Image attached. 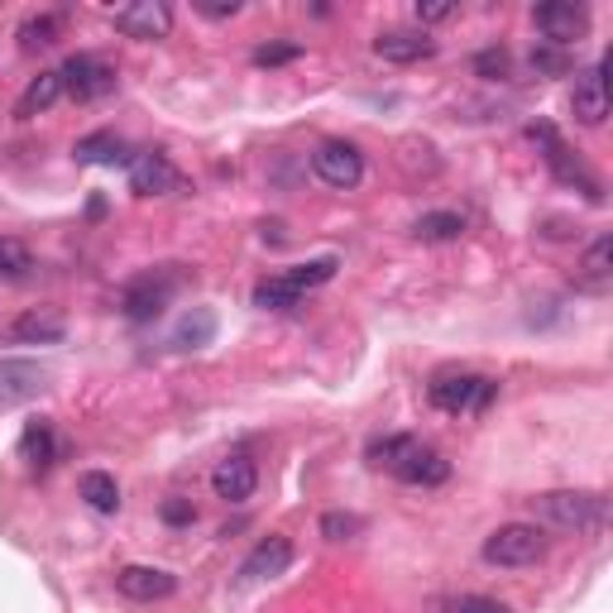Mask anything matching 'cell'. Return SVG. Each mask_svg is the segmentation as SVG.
Instances as JSON below:
<instances>
[{"label": "cell", "mask_w": 613, "mask_h": 613, "mask_svg": "<svg viewBox=\"0 0 613 613\" xmlns=\"http://www.w3.org/2000/svg\"><path fill=\"white\" fill-rule=\"evenodd\" d=\"M370 465L388 469L402 485H422V489H436L451 479V461L432 446H422L417 436H384V441H370Z\"/></svg>", "instance_id": "6da1fadb"}, {"label": "cell", "mask_w": 613, "mask_h": 613, "mask_svg": "<svg viewBox=\"0 0 613 613\" xmlns=\"http://www.w3.org/2000/svg\"><path fill=\"white\" fill-rule=\"evenodd\" d=\"M532 513L542 523H552L560 532H594L609 523V499L604 493H580V489H556L532 499Z\"/></svg>", "instance_id": "7a4b0ae2"}, {"label": "cell", "mask_w": 613, "mask_h": 613, "mask_svg": "<svg viewBox=\"0 0 613 613\" xmlns=\"http://www.w3.org/2000/svg\"><path fill=\"white\" fill-rule=\"evenodd\" d=\"M178 288H182L178 264H159V269H149V273H139V279L125 283L121 311L129 321H154V317H163V307L178 297Z\"/></svg>", "instance_id": "3957f363"}, {"label": "cell", "mask_w": 613, "mask_h": 613, "mask_svg": "<svg viewBox=\"0 0 613 613\" xmlns=\"http://www.w3.org/2000/svg\"><path fill=\"white\" fill-rule=\"evenodd\" d=\"M493 394H499V384L485 379V374H436L432 384H427V398H432V408L441 412H485Z\"/></svg>", "instance_id": "277c9868"}, {"label": "cell", "mask_w": 613, "mask_h": 613, "mask_svg": "<svg viewBox=\"0 0 613 613\" xmlns=\"http://www.w3.org/2000/svg\"><path fill=\"white\" fill-rule=\"evenodd\" d=\"M546 556V537L542 527L532 523H503L499 532L485 537V560L489 566H503V570H523V566H537Z\"/></svg>", "instance_id": "5b68a950"}, {"label": "cell", "mask_w": 613, "mask_h": 613, "mask_svg": "<svg viewBox=\"0 0 613 613\" xmlns=\"http://www.w3.org/2000/svg\"><path fill=\"white\" fill-rule=\"evenodd\" d=\"M58 77H63V91H68L72 101H101L115 91V82H121L111 63H101L97 54H72L58 68Z\"/></svg>", "instance_id": "8992f818"}, {"label": "cell", "mask_w": 613, "mask_h": 613, "mask_svg": "<svg viewBox=\"0 0 613 613\" xmlns=\"http://www.w3.org/2000/svg\"><path fill=\"white\" fill-rule=\"evenodd\" d=\"M129 188L139 197H182L188 192V178L178 173V163L168 154H135L129 159Z\"/></svg>", "instance_id": "52a82bcc"}, {"label": "cell", "mask_w": 613, "mask_h": 613, "mask_svg": "<svg viewBox=\"0 0 613 613\" xmlns=\"http://www.w3.org/2000/svg\"><path fill=\"white\" fill-rule=\"evenodd\" d=\"M311 173H317L326 188L350 192L364 178V154L355 145H345V139H326V145L311 154Z\"/></svg>", "instance_id": "ba28073f"}, {"label": "cell", "mask_w": 613, "mask_h": 613, "mask_svg": "<svg viewBox=\"0 0 613 613\" xmlns=\"http://www.w3.org/2000/svg\"><path fill=\"white\" fill-rule=\"evenodd\" d=\"M111 20L125 38H145V44H154V38H163L173 30V10L163 0H129V5L111 10Z\"/></svg>", "instance_id": "9c48e42d"}, {"label": "cell", "mask_w": 613, "mask_h": 613, "mask_svg": "<svg viewBox=\"0 0 613 613\" xmlns=\"http://www.w3.org/2000/svg\"><path fill=\"white\" fill-rule=\"evenodd\" d=\"M570 111H576L580 125H604L609 121V58H599L590 72L576 77V91H570Z\"/></svg>", "instance_id": "30bf717a"}, {"label": "cell", "mask_w": 613, "mask_h": 613, "mask_svg": "<svg viewBox=\"0 0 613 613\" xmlns=\"http://www.w3.org/2000/svg\"><path fill=\"white\" fill-rule=\"evenodd\" d=\"M532 24L546 34V44H576L590 30V10L576 5V0H552V5L532 10Z\"/></svg>", "instance_id": "8fae6325"}, {"label": "cell", "mask_w": 613, "mask_h": 613, "mask_svg": "<svg viewBox=\"0 0 613 613\" xmlns=\"http://www.w3.org/2000/svg\"><path fill=\"white\" fill-rule=\"evenodd\" d=\"M212 489H216V499H226V503H250L259 489V465L245 451L226 455V461H216V469H212Z\"/></svg>", "instance_id": "7c38bea8"}, {"label": "cell", "mask_w": 613, "mask_h": 613, "mask_svg": "<svg viewBox=\"0 0 613 613\" xmlns=\"http://www.w3.org/2000/svg\"><path fill=\"white\" fill-rule=\"evenodd\" d=\"M288 566H293V542L283 537V532H269V537L259 542L250 556H245V566H240V584L273 580V576H283Z\"/></svg>", "instance_id": "4fadbf2b"}, {"label": "cell", "mask_w": 613, "mask_h": 613, "mask_svg": "<svg viewBox=\"0 0 613 613\" xmlns=\"http://www.w3.org/2000/svg\"><path fill=\"white\" fill-rule=\"evenodd\" d=\"M115 590L135 599V604H154V599H168L178 590V576H168L159 566H125L115 570Z\"/></svg>", "instance_id": "5bb4252c"}, {"label": "cell", "mask_w": 613, "mask_h": 613, "mask_svg": "<svg viewBox=\"0 0 613 613\" xmlns=\"http://www.w3.org/2000/svg\"><path fill=\"white\" fill-rule=\"evenodd\" d=\"M48 388V370L38 360H0V402H30Z\"/></svg>", "instance_id": "9a60e30c"}, {"label": "cell", "mask_w": 613, "mask_h": 613, "mask_svg": "<svg viewBox=\"0 0 613 613\" xmlns=\"http://www.w3.org/2000/svg\"><path fill=\"white\" fill-rule=\"evenodd\" d=\"M576 288L594 293V297H604L613 288V235L590 240V250H584L580 264H576Z\"/></svg>", "instance_id": "2e32d148"}, {"label": "cell", "mask_w": 613, "mask_h": 613, "mask_svg": "<svg viewBox=\"0 0 613 613\" xmlns=\"http://www.w3.org/2000/svg\"><path fill=\"white\" fill-rule=\"evenodd\" d=\"M374 54L384 63H398V68H408V63H422L436 54V38H427V30H388L374 38Z\"/></svg>", "instance_id": "e0dca14e"}, {"label": "cell", "mask_w": 613, "mask_h": 613, "mask_svg": "<svg viewBox=\"0 0 613 613\" xmlns=\"http://www.w3.org/2000/svg\"><path fill=\"white\" fill-rule=\"evenodd\" d=\"M68 336V321L58 311H24V317L10 326V341L15 345H58Z\"/></svg>", "instance_id": "ac0fdd59"}, {"label": "cell", "mask_w": 613, "mask_h": 613, "mask_svg": "<svg viewBox=\"0 0 613 613\" xmlns=\"http://www.w3.org/2000/svg\"><path fill=\"white\" fill-rule=\"evenodd\" d=\"M63 97V77L58 72H38L30 87L20 91V101H15V115L20 121H34V115H44L54 101Z\"/></svg>", "instance_id": "d6986e66"}, {"label": "cell", "mask_w": 613, "mask_h": 613, "mask_svg": "<svg viewBox=\"0 0 613 613\" xmlns=\"http://www.w3.org/2000/svg\"><path fill=\"white\" fill-rule=\"evenodd\" d=\"M77 493H82L87 508H97V513H115V508H121V485H115V475H106V469H82Z\"/></svg>", "instance_id": "ffe728a7"}, {"label": "cell", "mask_w": 613, "mask_h": 613, "mask_svg": "<svg viewBox=\"0 0 613 613\" xmlns=\"http://www.w3.org/2000/svg\"><path fill=\"white\" fill-rule=\"evenodd\" d=\"M77 159H82V163H101V168H129L135 154H129L125 139H115V135H87L82 145H77Z\"/></svg>", "instance_id": "44dd1931"}, {"label": "cell", "mask_w": 613, "mask_h": 613, "mask_svg": "<svg viewBox=\"0 0 613 613\" xmlns=\"http://www.w3.org/2000/svg\"><path fill=\"white\" fill-rule=\"evenodd\" d=\"M58 34H63V15L58 10H38V15L30 20H20V48H48V44H58Z\"/></svg>", "instance_id": "7402d4cb"}, {"label": "cell", "mask_w": 613, "mask_h": 613, "mask_svg": "<svg viewBox=\"0 0 613 613\" xmlns=\"http://www.w3.org/2000/svg\"><path fill=\"white\" fill-rule=\"evenodd\" d=\"M412 235H417V240H427V245L461 240V235H465V216L461 212H427V216H417Z\"/></svg>", "instance_id": "603a6c76"}, {"label": "cell", "mask_w": 613, "mask_h": 613, "mask_svg": "<svg viewBox=\"0 0 613 613\" xmlns=\"http://www.w3.org/2000/svg\"><path fill=\"white\" fill-rule=\"evenodd\" d=\"M34 273V254L30 245L15 240V235H0V283H20Z\"/></svg>", "instance_id": "cb8c5ba5"}, {"label": "cell", "mask_w": 613, "mask_h": 613, "mask_svg": "<svg viewBox=\"0 0 613 613\" xmlns=\"http://www.w3.org/2000/svg\"><path fill=\"white\" fill-rule=\"evenodd\" d=\"M20 455H24V461H30L34 469H48V465H54V427H48V422H30V427H24Z\"/></svg>", "instance_id": "d4e9b609"}, {"label": "cell", "mask_w": 613, "mask_h": 613, "mask_svg": "<svg viewBox=\"0 0 613 613\" xmlns=\"http://www.w3.org/2000/svg\"><path fill=\"white\" fill-rule=\"evenodd\" d=\"M297 303H303V293H297L293 283L283 279V273L254 288V307H259V311H288V307H297Z\"/></svg>", "instance_id": "484cf974"}, {"label": "cell", "mask_w": 613, "mask_h": 613, "mask_svg": "<svg viewBox=\"0 0 613 613\" xmlns=\"http://www.w3.org/2000/svg\"><path fill=\"white\" fill-rule=\"evenodd\" d=\"M283 279H288L297 293H311V288H321V283L336 279V259H307V264H297V269L283 273Z\"/></svg>", "instance_id": "4316f807"}, {"label": "cell", "mask_w": 613, "mask_h": 613, "mask_svg": "<svg viewBox=\"0 0 613 613\" xmlns=\"http://www.w3.org/2000/svg\"><path fill=\"white\" fill-rule=\"evenodd\" d=\"M216 336V317L212 311H192V317H182V326L173 331V345H182V350H197V345H206Z\"/></svg>", "instance_id": "83f0119b"}, {"label": "cell", "mask_w": 613, "mask_h": 613, "mask_svg": "<svg viewBox=\"0 0 613 613\" xmlns=\"http://www.w3.org/2000/svg\"><path fill=\"white\" fill-rule=\"evenodd\" d=\"M441 613H508L499 599H485V594H455L441 604Z\"/></svg>", "instance_id": "f1b7e54d"}, {"label": "cell", "mask_w": 613, "mask_h": 613, "mask_svg": "<svg viewBox=\"0 0 613 613\" xmlns=\"http://www.w3.org/2000/svg\"><path fill=\"white\" fill-rule=\"evenodd\" d=\"M293 58H303V44H264V48H254L259 68H279V63H293Z\"/></svg>", "instance_id": "f546056e"}, {"label": "cell", "mask_w": 613, "mask_h": 613, "mask_svg": "<svg viewBox=\"0 0 613 613\" xmlns=\"http://www.w3.org/2000/svg\"><path fill=\"white\" fill-rule=\"evenodd\" d=\"M350 532H360V518H350V513H326V518H321V537L345 542Z\"/></svg>", "instance_id": "4dcf8cb0"}, {"label": "cell", "mask_w": 613, "mask_h": 613, "mask_svg": "<svg viewBox=\"0 0 613 613\" xmlns=\"http://www.w3.org/2000/svg\"><path fill=\"white\" fill-rule=\"evenodd\" d=\"M159 513H163V523H173V527H188V523H197V508H192L188 499H168V503L159 508Z\"/></svg>", "instance_id": "1f68e13d"}, {"label": "cell", "mask_w": 613, "mask_h": 613, "mask_svg": "<svg viewBox=\"0 0 613 613\" xmlns=\"http://www.w3.org/2000/svg\"><path fill=\"white\" fill-rule=\"evenodd\" d=\"M475 72L479 77H508V54L503 48H489V54L475 58Z\"/></svg>", "instance_id": "d6a6232c"}, {"label": "cell", "mask_w": 613, "mask_h": 613, "mask_svg": "<svg viewBox=\"0 0 613 613\" xmlns=\"http://www.w3.org/2000/svg\"><path fill=\"white\" fill-rule=\"evenodd\" d=\"M455 20V5H417V24H441Z\"/></svg>", "instance_id": "836d02e7"}, {"label": "cell", "mask_w": 613, "mask_h": 613, "mask_svg": "<svg viewBox=\"0 0 613 613\" xmlns=\"http://www.w3.org/2000/svg\"><path fill=\"white\" fill-rule=\"evenodd\" d=\"M532 68L537 72H566V58L552 54V48H542V54H532Z\"/></svg>", "instance_id": "e575fe53"}]
</instances>
